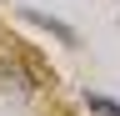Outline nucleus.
<instances>
[{"label": "nucleus", "instance_id": "obj_2", "mask_svg": "<svg viewBox=\"0 0 120 116\" xmlns=\"http://www.w3.org/2000/svg\"><path fill=\"white\" fill-rule=\"evenodd\" d=\"M85 106L100 116H120V101H110V96H85Z\"/></svg>", "mask_w": 120, "mask_h": 116}, {"label": "nucleus", "instance_id": "obj_1", "mask_svg": "<svg viewBox=\"0 0 120 116\" xmlns=\"http://www.w3.org/2000/svg\"><path fill=\"white\" fill-rule=\"evenodd\" d=\"M25 20H30V25H40V30H50L55 40H65V46H75V30H70L65 20H50V15H40V10H25Z\"/></svg>", "mask_w": 120, "mask_h": 116}]
</instances>
